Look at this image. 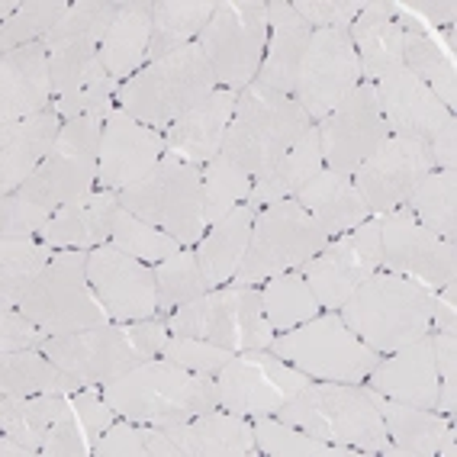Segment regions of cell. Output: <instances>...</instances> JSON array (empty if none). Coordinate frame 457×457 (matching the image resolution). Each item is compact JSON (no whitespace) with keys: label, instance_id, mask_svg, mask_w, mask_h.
Masks as SVG:
<instances>
[{"label":"cell","instance_id":"obj_41","mask_svg":"<svg viewBox=\"0 0 457 457\" xmlns=\"http://www.w3.org/2000/svg\"><path fill=\"white\" fill-rule=\"evenodd\" d=\"M68 396L62 393H39V396H0V435L23 441L42 454V445L49 438V428L65 412Z\"/></svg>","mask_w":457,"mask_h":457},{"label":"cell","instance_id":"obj_45","mask_svg":"<svg viewBox=\"0 0 457 457\" xmlns=\"http://www.w3.org/2000/svg\"><path fill=\"white\" fill-rule=\"evenodd\" d=\"M155 287H158V312L162 316H171L178 306H187V303L200 300L210 290L194 248H180L178 254L155 264Z\"/></svg>","mask_w":457,"mask_h":457},{"label":"cell","instance_id":"obj_29","mask_svg":"<svg viewBox=\"0 0 457 457\" xmlns=\"http://www.w3.org/2000/svg\"><path fill=\"white\" fill-rule=\"evenodd\" d=\"M268 49H264L262 71L254 81L278 94H290L294 97L296 74H300L303 55L310 49L312 26L294 10V4L287 0H274L268 4Z\"/></svg>","mask_w":457,"mask_h":457},{"label":"cell","instance_id":"obj_51","mask_svg":"<svg viewBox=\"0 0 457 457\" xmlns=\"http://www.w3.org/2000/svg\"><path fill=\"white\" fill-rule=\"evenodd\" d=\"M123 81H116V78H104V81H94L87 87H78L65 97H55L52 110H55L62 120H84V116H100L106 120L110 110L116 106V94H120Z\"/></svg>","mask_w":457,"mask_h":457},{"label":"cell","instance_id":"obj_22","mask_svg":"<svg viewBox=\"0 0 457 457\" xmlns=\"http://www.w3.org/2000/svg\"><path fill=\"white\" fill-rule=\"evenodd\" d=\"M164 158V136L152 126L139 123L126 113L123 106H113L104 120L100 136V190H126L136 180L145 178L152 168Z\"/></svg>","mask_w":457,"mask_h":457},{"label":"cell","instance_id":"obj_9","mask_svg":"<svg viewBox=\"0 0 457 457\" xmlns=\"http://www.w3.org/2000/svg\"><path fill=\"white\" fill-rule=\"evenodd\" d=\"M270 352L312 380H332V384H364L377 361L384 358L361 342L338 312L328 310L290 332L274 335Z\"/></svg>","mask_w":457,"mask_h":457},{"label":"cell","instance_id":"obj_58","mask_svg":"<svg viewBox=\"0 0 457 457\" xmlns=\"http://www.w3.org/2000/svg\"><path fill=\"white\" fill-rule=\"evenodd\" d=\"M454 294H457L454 280H448L445 287H438V290H432V294H428V316H432V326L438 328V332H454V328H457Z\"/></svg>","mask_w":457,"mask_h":457},{"label":"cell","instance_id":"obj_38","mask_svg":"<svg viewBox=\"0 0 457 457\" xmlns=\"http://www.w3.org/2000/svg\"><path fill=\"white\" fill-rule=\"evenodd\" d=\"M220 0H155L152 4V42L148 62L168 55L174 49L194 46L216 13Z\"/></svg>","mask_w":457,"mask_h":457},{"label":"cell","instance_id":"obj_8","mask_svg":"<svg viewBox=\"0 0 457 457\" xmlns=\"http://www.w3.org/2000/svg\"><path fill=\"white\" fill-rule=\"evenodd\" d=\"M168 328L171 335H190L236 354L270 348L274 342V328L264 316L262 287L226 284L206 290L200 300L178 306L168 316Z\"/></svg>","mask_w":457,"mask_h":457},{"label":"cell","instance_id":"obj_4","mask_svg":"<svg viewBox=\"0 0 457 457\" xmlns=\"http://www.w3.org/2000/svg\"><path fill=\"white\" fill-rule=\"evenodd\" d=\"M310 126V116L303 113V106L290 94H278L252 81L238 94L236 113L222 142V158L238 164L252 178H262L270 164L306 136Z\"/></svg>","mask_w":457,"mask_h":457},{"label":"cell","instance_id":"obj_1","mask_svg":"<svg viewBox=\"0 0 457 457\" xmlns=\"http://www.w3.org/2000/svg\"><path fill=\"white\" fill-rule=\"evenodd\" d=\"M100 390L116 416L139 425H178L220 409L216 377L178 368L162 354L126 370Z\"/></svg>","mask_w":457,"mask_h":457},{"label":"cell","instance_id":"obj_18","mask_svg":"<svg viewBox=\"0 0 457 457\" xmlns=\"http://www.w3.org/2000/svg\"><path fill=\"white\" fill-rule=\"evenodd\" d=\"M316 129L319 145H322V164L345 178H352L370 158V152L390 136L380 97L370 81H361L322 123H316Z\"/></svg>","mask_w":457,"mask_h":457},{"label":"cell","instance_id":"obj_55","mask_svg":"<svg viewBox=\"0 0 457 457\" xmlns=\"http://www.w3.org/2000/svg\"><path fill=\"white\" fill-rule=\"evenodd\" d=\"M94 454L97 457H148L145 448V428L139 422H129V419H116L100 441L94 445Z\"/></svg>","mask_w":457,"mask_h":457},{"label":"cell","instance_id":"obj_40","mask_svg":"<svg viewBox=\"0 0 457 457\" xmlns=\"http://www.w3.org/2000/svg\"><path fill=\"white\" fill-rule=\"evenodd\" d=\"M52 258L55 248L42 238H0V306L17 310Z\"/></svg>","mask_w":457,"mask_h":457},{"label":"cell","instance_id":"obj_26","mask_svg":"<svg viewBox=\"0 0 457 457\" xmlns=\"http://www.w3.org/2000/svg\"><path fill=\"white\" fill-rule=\"evenodd\" d=\"M55 104L49 52L29 42L0 55V123H20Z\"/></svg>","mask_w":457,"mask_h":457},{"label":"cell","instance_id":"obj_27","mask_svg":"<svg viewBox=\"0 0 457 457\" xmlns=\"http://www.w3.org/2000/svg\"><path fill=\"white\" fill-rule=\"evenodd\" d=\"M368 386L386 396V400L419 409H435L441 377L432 354V335H422L400 352L377 361L374 370L368 374Z\"/></svg>","mask_w":457,"mask_h":457},{"label":"cell","instance_id":"obj_52","mask_svg":"<svg viewBox=\"0 0 457 457\" xmlns=\"http://www.w3.org/2000/svg\"><path fill=\"white\" fill-rule=\"evenodd\" d=\"M52 212L55 210L36 204L20 190L7 194L0 200V238H39L42 228L49 226Z\"/></svg>","mask_w":457,"mask_h":457},{"label":"cell","instance_id":"obj_46","mask_svg":"<svg viewBox=\"0 0 457 457\" xmlns=\"http://www.w3.org/2000/svg\"><path fill=\"white\" fill-rule=\"evenodd\" d=\"M200 171H204V220H206V228H210L212 222H220L222 216H228L236 206L248 204L254 178L222 155H216L206 168H200Z\"/></svg>","mask_w":457,"mask_h":457},{"label":"cell","instance_id":"obj_23","mask_svg":"<svg viewBox=\"0 0 457 457\" xmlns=\"http://www.w3.org/2000/svg\"><path fill=\"white\" fill-rule=\"evenodd\" d=\"M374 87H377L380 110H384V120L393 136H403V139H409V142L428 145V142L438 139L448 126H457V116L451 113L448 106L435 97V90L419 81L406 65L393 68V71L384 74Z\"/></svg>","mask_w":457,"mask_h":457},{"label":"cell","instance_id":"obj_10","mask_svg":"<svg viewBox=\"0 0 457 457\" xmlns=\"http://www.w3.org/2000/svg\"><path fill=\"white\" fill-rule=\"evenodd\" d=\"M328 245V236L319 228V222L303 210L300 200H280L264 210H258L252 228V242L242 258V268L236 270L232 284L238 287H258L262 280H270L296 270L316 258Z\"/></svg>","mask_w":457,"mask_h":457},{"label":"cell","instance_id":"obj_20","mask_svg":"<svg viewBox=\"0 0 457 457\" xmlns=\"http://www.w3.org/2000/svg\"><path fill=\"white\" fill-rule=\"evenodd\" d=\"M87 280L113 322H139L158 316L155 268L120 252L110 242L87 252Z\"/></svg>","mask_w":457,"mask_h":457},{"label":"cell","instance_id":"obj_28","mask_svg":"<svg viewBox=\"0 0 457 457\" xmlns=\"http://www.w3.org/2000/svg\"><path fill=\"white\" fill-rule=\"evenodd\" d=\"M62 126L65 120L52 106L20 123H0V190L4 196L17 194L33 178V171L55 145Z\"/></svg>","mask_w":457,"mask_h":457},{"label":"cell","instance_id":"obj_37","mask_svg":"<svg viewBox=\"0 0 457 457\" xmlns=\"http://www.w3.org/2000/svg\"><path fill=\"white\" fill-rule=\"evenodd\" d=\"M78 390H84L81 377L58 368L55 361L39 348L0 354V393H10V396H39V393L71 396Z\"/></svg>","mask_w":457,"mask_h":457},{"label":"cell","instance_id":"obj_31","mask_svg":"<svg viewBox=\"0 0 457 457\" xmlns=\"http://www.w3.org/2000/svg\"><path fill=\"white\" fill-rule=\"evenodd\" d=\"M296 200L319 222V228L328 238L345 236V232H352L361 222L370 220V210L364 204L361 190L354 187V180L345 178V174L328 171V168L312 174L306 180V187L296 194Z\"/></svg>","mask_w":457,"mask_h":457},{"label":"cell","instance_id":"obj_34","mask_svg":"<svg viewBox=\"0 0 457 457\" xmlns=\"http://www.w3.org/2000/svg\"><path fill=\"white\" fill-rule=\"evenodd\" d=\"M396 23L403 29V65L416 74L419 81L435 90V97L457 113V68L454 58L445 55L435 33H428L419 20H412L406 10L396 4Z\"/></svg>","mask_w":457,"mask_h":457},{"label":"cell","instance_id":"obj_12","mask_svg":"<svg viewBox=\"0 0 457 457\" xmlns=\"http://www.w3.org/2000/svg\"><path fill=\"white\" fill-rule=\"evenodd\" d=\"M20 310L49 335L84 332V328L104 326L110 319V312L104 310V303L87 280V252L84 248L55 252L49 268L42 270L39 280L23 296Z\"/></svg>","mask_w":457,"mask_h":457},{"label":"cell","instance_id":"obj_15","mask_svg":"<svg viewBox=\"0 0 457 457\" xmlns=\"http://www.w3.org/2000/svg\"><path fill=\"white\" fill-rule=\"evenodd\" d=\"M380 262H384V248H380V222L374 216L345 236L328 238V245L296 270L310 280L319 306L338 312L345 300L380 270Z\"/></svg>","mask_w":457,"mask_h":457},{"label":"cell","instance_id":"obj_17","mask_svg":"<svg viewBox=\"0 0 457 457\" xmlns=\"http://www.w3.org/2000/svg\"><path fill=\"white\" fill-rule=\"evenodd\" d=\"M377 222H380V248H384L380 270L416 280L425 290H438L454 280L457 248L435 236L432 228H425L406 204L377 216Z\"/></svg>","mask_w":457,"mask_h":457},{"label":"cell","instance_id":"obj_61","mask_svg":"<svg viewBox=\"0 0 457 457\" xmlns=\"http://www.w3.org/2000/svg\"><path fill=\"white\" fill-rule=\"evenodd\" d=\"M20 4H23V0H4V4H0V23H7V20L20 10Z\"/></svg>","mask_w":457,"mask_h":457},{"label":"cell","instance_id":"obj_54","mask_svg":"<svg viewBox=\"0 0 457 457\" xmlns=\"http://www.w3.org/2000/svg\"><path fill=\"white\" fill-rule=\"evenodd\" d=\"M294 10L312 29H345L361 17L364 0H296Z\"/></svg>","mask_w":457,"mask_h":457},{"label":"cell","instance_id":"obj_48","mask_svg":"<svg viewBox=\"0 0 457 457\" xmlns=\"http://www.w3.org/2000/svg\"><path fill=\"white\" fill-rule=\"evenodd\" d=\"M68 0H23L20 10L0 29V52L20 49L29 42H42L55 29V23L68 13Z\"/></svg>","mask_w":457,"mask_h":457},{"label":"cell","instance_id":"obj_56","mask_svg":"<svg viewBox=\"0 0 457 457\" xmlns=\"http://www.w3.org/2000/svg\"><path fill=\"white\" fill-rule=\"evenodd\" d=\"M49 338V332H42L33 319L26 316L23 310H4L0 319V354L13 352H29V348H42Z\"/></svg>","mask_w":457,"mask_h":457},{"label":"cell","instance_id":"obj_43","mask_svg":"<svg viewBox=\"0 0 457 457\" xmlns=\"http://www.w3.org/2000/svg\"><path fill=\"white\" fill-rule=\"evenodd\" d=\"M454 194H457V168L448 171H428L422 178L412 196L406 200L409 212L422 222L425 228H432L435 236L445 238L454 245L457 238V210H454Z\"/></svg>","mask_w":457,"mask_h":457},{"label":"cell","instance_id":"obj_7","mask_svg":"<svg viewBox=\"0 0 457 457\" xmlns=\"http://www.w3.org/2000/svg\"><path fill=\"white\" fill-rule=\"evenodd\" d=\"M120 206L178 238L184 248H194L206 236L204 171L171 155H164L132 187L120 190Z\"/></svg>","mask_w":457,"mask_h":457},{"label":"cell","instance_id":"obj_39","mask_svg":"<svg viewBox=\"0 0 457 457\" xmlns=\"http://www.w3.org/2000/svg\"><path fill=\"white\" fill-rule=\"evenodd\" d=\"M120 7L123 4H113V0H74L65 17L55 23V29L42 39V46L49 55H58V52H100Z\"/></svg>","mask_w":457,"mask_h":457},{"label":"cell","instance_id":"obj_19","mask_svg":"<svg viewBox=\"0 0 457 457\" xmlns=\"http://www.w3.org/2000/svg\"><path fill=\"white\" fill-rule=\"evenodd\" d=\"M148 457H252L254 422L226 409H210L178 425H142Z\"/></svg>","mask_w":457,"mask_h":457},{"label":"cell","instance_id":"obj_49","mask_svg":"<svg viewBox=\"0 0 457 457\" xmlns=\"http://www.w3.org/2000/svg\"><path fill=\"white\" fill-rule=\"evenodd\" d=\"M162 358H168L178 368L196 370V374H220L228 361L236 358V352L220 348L212 342H200V338H190V335H168V342L162 348Z\"/></svg>","mask_w":457,"mask_h":457},{"label":"cell","instance_id":"obj_14","mask_svg":"<svg viewBox=\"0 0 457 457\" xmlns=\"http://www.w3.org/2000/svg\"><path fill=\"white\" fill-rule=\"evenodd\" d=\"M312 377L287 364L284 358L258 348V352H238L226 368L216 374L220 406L236 416H274L287 400H294L303 386H310Z\"/></svg>","mask_w":457,"mask_h":457},{"label":"cell","instance_id":"obj_3","mask_svg":"<svg viewBox=\"0 0 457 457\" xmlns=\"http://www.w3.org/2000/svg\"><path fill=\"white\" fill-rule=\"evenodd\" d=\"M428 294L416 280L377 270L345 300L338 316L377 354H393L432 332Z\"/></svg>","mask_w":457,"mask_h":457},{"label":"cell","instance_id":"obj_33","mask_svg":"<svg viewBox=\"0 0 457 457\" xmlns=\"http://www.w3.org/2000/svg\"><path fill=\"white\" fill-rule=\"evenodd\" d=\"M254 216H258V210H252L248 204L236 206L220 222H212L206 228V236L194 245L196 262H200V270H204V280L210 290L232 284L236 270L242 268V258H245L248 242H252Z\"/></svg>","mask_w":457,"mask_h":457},{"label":"cell","instance_id":"obj_6","mask_svg":"<svg viewBox=\"0 0 457 457\" xmlns=\"http://www.w3.org/2000/svg\"><path fill=\"white\" fill-rule=\"evenodd\" d=\"M212 90H216V78L200 46L194 42L148 62L139 74L123 81L116 94V106H123L132 120L162 132Z\"/></svg>","mask_w":457,"mask_h":457},{"label":"cell","instance_id":"obj_57","mask_svg":"<svg viewBox=\"0 0 457 457\" xmlns=\"http://www.w3.org/2000/svg\"><path fill=\"white\" fill-rule=\"evenodd\" d=\"M400 10H406L409 17L419 20V23L428 29V33H438L445 26H454V4H432V0H412V4H400Z\"/></svg>","mask_w":457,"mask_h":457},{"label":"cell","instance_id":"obj_16","mask_svg":"<svg viewBox=\"0 0 457 457\" xmlns=\"http://www.w3.org/2000/svg\"><path fill=\"white\" fill-rule=\"evenodd\" d=\"M361 81L364 74L352 36L345 29H312L294 87V100L310 116V123H322Z\"/></svg>","mask_w":457,"mask_h":457},{"label":"cell","instance_id":"obj_50","mask_svg":"<svg viewBox=\"0 0 457 457\" xmlns=\"http://www.w3.org/2000/svg\"><path fill=\"white\" fill-rule=\"evenodd\" d=\"M49 65H52V90H55V97H65L71 90L110 78L100 52H58V55H49Z\"/></svg>","mask_w":457,"mask_h":457},{"label":"cell","instance_id":"obj_13","mask_svg":"<svg viewBox=\"0 0 457 457\" xmlns=\"http://www.w3.org/2000/svg\"><path fill=\"white\" fill-rule=\"evenodd\" d=\"M100 136H104L100 116L68 120L58 132L52 152L46 155V162L20 187V194L49 206V210H58L71 200L94 194L100 168Z\"/></svg>","mask_w":457,"mask_h":457},{"label":"cell","instance_id":"obj_32","mask_svg":"<svg viewBox=\"0 0 457 457\" xmlns=\"http://www.w3.org/2000/svg\"><path fill=\"white\" fill-rule=\"evenodd\" d=\"M348 36L361 58L364 81L377 84L384 74L403 65V29L396 23V4L390 0L364 4L361 17L348 26Z\"/></svg>","mask_w":457,"mask_h":457},{"label":"cell","instance_id":"obj_36","mask_svg":"<svg viewBox=\"0 0 457 457\" xmlns=\"http://www.w3.org/2000/svg\"><path fill=\"white\" fill-rule=\"evenodd\" d=\"M322 168H326V164H322L319 129L310 126L306 136H303L284 158H278V162L270 164L262 178H254V187H252V194H248V206H252V210H264V206H270V204L290 200V196L300 194V190L306 187V180L316 171H322Z\"/></svg>","mask_w":457,"mask_h":457},{"label":"cell","instance_id":"obj_59","mask_svg":"<svg viewBox=\"0 0 457 457\" xmlns=\"http://www.w3.org/2000/svg\"><path fill=\"white\" fill-rule=\"evenodd\" d=\"M428 158H432L435 171H448V168H457V126H448L441 132L438 139L425 145Z\"/></svg>","mask_w":457,"mask_h":457},{"label":"cell","instance_id":"obj_47","mask_svg":"<svg viewBox=\"0 0 457 457\" xmlns=\"http://www.w3.org/2000/svg\"><path fill=\"white\" fill-rule=\"evenodd\" d=\"M110 245H116L120 252L132 254V258H139V262L152 264V268H155V264H162L164 258H171V254H178L180 248H184L178 238H171L168 232L155 228L152 222L139 220V216H136V212H129V210L116 212Z\"/></svg>","mask_w":457,"mask_h":457},{"label":"cell","instance_id":"obj_44","mask_svg":"<svg viewBox=\"0 0 457 457\" xmlns=\"http://www.w3.org/2000/svg\"><path fill=\"white\" fill-rule=\"evenodd\" d=\"M254 422V441H258V454L270 457H361L368 451L361 448H342V445H328L316 435L303 432L296 425L284 422L278 416H258Z\"/></svg>","mask_w":457,"mask_h":457},{"label":"cell","instance_id":"obj_35","mask_svg":"<svg viewBox=\"0 0 457 457\" xmlns=\"http://www.w3.org/2000/svg\"><path fill=\"white\" fill-rule=\"evenodd\" d=\"M148 42H152V4L129 0L120 7L104 46H100L106 74L116 81H129L132 74H139L148 62Z\"/></svg>","mask_w":457,"mask_h":457},{"label":"cell","instance_id":"obj_11","mask_svg":"<svg viewBox=\"0 0 457 457\" xmlns=\"http://www.w3.org/2000/svg\"><path fill=\"white\" fill-rule=\"evenodd\" d=\"M268 4L262 0H220L196 46L210 62L216 87L242 90L258 78L268 49Z\"/></svg>","mask_w":457,"mask_h":457},{"label":"cell","instance_id":"obj_60","mask_svg":"<svg viewBox=\"0 0 457 457\" xmlns=\"http://www.w3.org/2000/svg\"><path fill=\"white\" fill-rule=\"evenodd\" d=\"M0 454L4 457H39V451L23 445V441L10 438V435H0Z\"/></svg>","mask_w":457,"mask_h":457},{"label":"cell","instance_id":"obj_21","mask_svg":"<svg viewBox=\"0 0 457 457\" xmlns=\"http://www.w3.org/2000/svg\"><path fill=\"white\" fill-rule=\"evenodd\" d=\"M428 171H435V168L425 145L390 132L370 152L368 162L352 174V180L364 196L370 216H384V212L406 204Z\"/></svg>","mask_w":457,"mask_h":457},{"label":"cell","instance_id":"obj_24","mask_svg":"<svg viewBox=\"0 0 457 457\" xmlns=\"http://www.w3.org/2000/svg\"><path fill=\"white\" fill-rule=\"evenodd\" d=\"M370 390V386H368ZM370 400L380 409L390 441L380 445V457H454L457 454V428L454 412L441 416L435 409L406 406V403L386 400L370 390Z\"/></svg>","mask_w":457,"mask_h":457},{"label":"cell","instance_id":"obj_2","mask_svg":"<svg viewBox=\"0 0 457 457\" xmlns=\"http://www.w3.org/2000/svg\"><path fill=\"white\" fill-rule=\"evenodd\" d=\"M168 319H139V322H104L71 335H49L39 352H46L58 368L81 377L84 386H106L123 377L126 370L139 368L158 358L168 342Z\"/></svg>","mask_w":457,"mask_h":457},{"label":"cell","instance_id":"obj_25","mask_svg":"<svg viewBox=\"0 0 457 457\" xmlns=\"http://www.w3.org/2000/svg\"><path fill=\"white\" fill-rule=\"evenodd\" d=\"M236 90L216 87L200 104H194L184 116H178L164 129V155L187 162L194 168H206L216 155H222L228 123L236 113Z\"/></svg>","mask_w":457,"mask_h":457},{"label":"cell","instance_id":"obj_42","mask_svg":"<svg viewBox=\"0 0 457 457\" xmlns=\"http://www.w3.org/2000/svg\"><path fill=\"white\" fill-rule=\"evenodd\" d=\"M262 303L274 332H290V328L303 326V322H310L322 312L310 280L303 278L300 270H284L278 278L264 280Z\"/></svg>","mask_w":457,"mask_h":457},{"label":"cell","instance_id":"obj_53","mask_svg":"<svg viewBox=\"0 0 457 457\" xmlns=\"http://www.w3.org/2000/svg\"><path fill=\"white\" fill-rule=\"evenodd\" d=\"M94 454V441H90L87 428H84L78 409L71 406L68 396L65 412L55 419V425L49 428V438L42 445V457H87Z\"/></svg>","mask_w":457,"mask_h":457},{"label":"cell","instance_id":"obj_5","mask_svg":"<svg viewBox=\"0 0 457 457\" xmlns=\"http://www.w3.org/2000/svg\"><path fill=\"white\" fill-rule=\"evenodd\" d=\"M274 416L328 441V445L361 448L368 454H377L380 445L390 441L384 416L370 400V390L358 384L322 380V384L303 386L294 400H287Z\"/></svg>","mask_w":457,"mask_h":457},{"label":"cell","instance_id":"obj_30","mask_svg":"<svg viewBox=\"0 0 457 457\" xmlns=\"http://www.w3.org/2000/svg\"><path fill=\"white\" fill-rule=\"evenodd\" d=\"M120 210L123 206H120V194L116 190H94V194L81 196V200L58 206L39 238L46 245L55 248V252H65V248L90 252V248H100L110 242Z\"/></svg>","mask_w":457,"mask_h":457}]
</instances>
